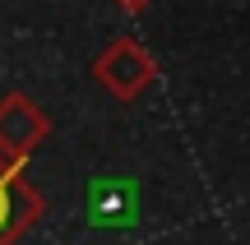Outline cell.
I'll return each mask as SVG.
<instances>
[{
  "label": "cell",
  "mask_w": 250,
  "mask_h": 245,
  "mask_svg": "<svg viewBox=\"0 0 250 245\" xmlns=\"http://www.w3.org/2000/svg\"><path fill=\"white\" fill-rule=\"evenodd\" d=\"M5 218H9V194H5V185H0V227H5Z\"/></svg>",
  "instance_id": "obj_1"
}]
</instances>
